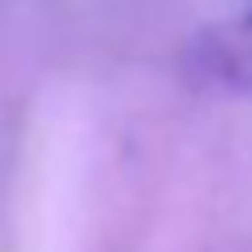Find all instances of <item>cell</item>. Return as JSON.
<instances>
[{
    "label": "cell",
    "instance_id": "6da1fadb",
    "mask_svg": "<svg viewBox=\"0 0 252 252\" xmlns=\"http://www.w3.org/2000/svg\"><path fill=\"white\" fill-rule=\"evenodd\" d=\"M193 67H201L205 79L217 87L252 91V16L228 28H209L197 43Z\"/></svg>",
    "mask_w": 252,
    "mask_h": 252
}]
</instances>
